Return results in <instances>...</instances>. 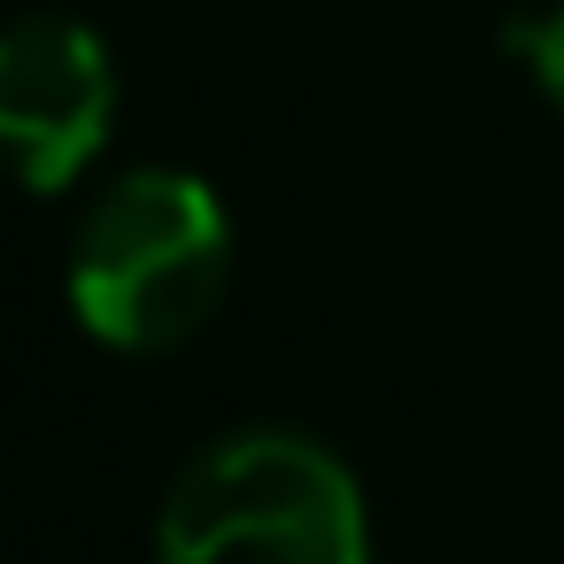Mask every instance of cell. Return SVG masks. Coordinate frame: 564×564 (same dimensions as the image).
<instances>
[{"label":"cell","mask_w":564,"mask_h":564,"mask_svg":"<svg viewBox=\"0 0 564 564\" xmlns=\"http://www.w3.org/2000/svg\"><path fill=\"white\" fill-rule=\"evenodd\" d=\"M78 325L117 356H171L186 348L225 286H232V225L225 202L194 171H124L94 194L70 232L63 263Z\"/></svg>","instance_id":"6da1fadb"},{"label":"cell","mask_w":564,"mask_h":564,"mask_svg":"<svg viewBox=\"0 0 564 564\" xmlns=\"http://www.w3.org/2000/svg\"><path fill=\"white\" fill-rule=\"evenodd\" d=\"M155 564H371V510L325 441L240 425L163 487Z\"/></svg>","instance_id":"7a4b0ae2"},{"label":"cell","mask_w":564,"mask_h":564,"mask_svg":"<svg viewBox=\"0 0 564 564\" xmlns=\"http://www.w3.org/2000/svg\"><path fill=\"white\" fill-rule=\"evenodd\" d=\"M117 124V63L78 17H24L0 40V140L32 194L78 186V171L109 148Z\"/></svg>","instance_id":"3957f363"},{"label":"cell","mask_w":564,"mask_h":564,"mask_svg":"<svg viewBox=\"0 0 564 564\" xmlns=\"http://www.w3.org/2000/svg\"><path fill=\"white\" fill-rule=\"evenodd\" d=\"M502 40H510V55L533 70V86L564 109V0H556V9H541V17H518Z\"/></svg>","instance_id":"277c9868"}]
</instances>
